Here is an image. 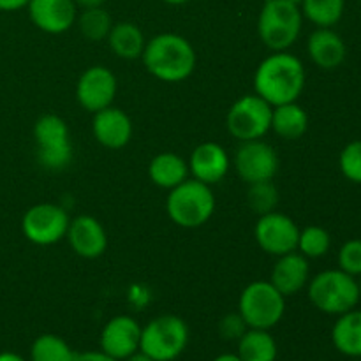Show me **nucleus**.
Instances as JSON below:
<instances>
[{
  "instance_id": "obj_38",
  "label": "nucleus",
  "mask_w": 361,
  "mask_h": 361,
  "mask_svg": "<svg viewBox=\"0 0 361 361\" xmlns=\"http://www.w3.org/2000/svg\"><path fill=\"white\" fill-rule=\"evenodd\" d=\"M214 361H242L236 353H224V355H219Z\"/></svg>"
},
{
  "instance_id": "obj_36",
  "label": "nucleus",
  "mask_w": 361,
  "mask_h": 361,
  "mask_svg": "<svg viewBox=\"0 0 361 361\" xmlns=\"http://www.w3.org/2000/svg\"><path fill=\"white\" fill-rule=\"evenodd\" d=\"M78 7L85 9V7H97V6H104L108 0H74Z\"/></svg>"
},
{
  "instance_id": "obj_21",
  "label": "nucleus",
  "mask_w": 361,
  "mask_h": 361,
  "mask_svg": "<svg viewBox=\"0 0 361 361\" xmlns=\"http://www.w3.org/2000/svg\"><path fill=\"white\" fill-rule=\"evenodd\" d=\"M189 164L185 159L180 157L173 152H164V154L155 155L148 164V176L152 183H155L161 189H175L182 182L189 178Z\"/></svg>"
},
{
  "instance_id": "obj_33",
  "label": "nucleus",
  "mask_w": 361,
  "mask_h": 361,
  "mask_svg": "<svg viewBox=\"0 0 361 361\" xmlns=\"http://www.w3.org/2000/svg\"><path fill=\"white\" fill-rule=\"evenodd\" d=\"M249 330L247 323L243 321V317L240 316V312L228 314L221 319L219 323V331H221V337H224L226 341H238L245 331Z\"/></svg>"
},
{
  "instance_id": "obj_30",
  "label": "nucleus",
  "mask_w": 361,
  "mask_h": 361,
  "mask_svg": "<svg viewBox=\"0 0 361 361\" xmlns=\"http://www.w3.org/2000/svg\"><path fill=\"white\" fill-rule=\"evenodd\" d=\"M281 196H279V189L275 187L274 180H267V182H256L249 183V190H247V203L256 212L257 215L270 214L277 208Z\"/></svg>"
},
{
  "instance_id": "obj_4",
  "label": "nucleus",
  "mask_w": 361,
  "mask_h": 361,
  "mask_svg": "<svg viewBox=\"0 0 361 361\" xmlns=\"http://www.w3.org/2000/svg\"><path fill=\"white\" fill-rule=\"evenodd\" d=\"M307 293L312 305L328 316H341L356 309L361 298L358 279L345 274L341 268L324 270L310 279Z\"/></svg>"
},
{
  "instance_id": "obj_25",
  "label": "nucleus",
  "mask_w": 361,
  "mask_h": 361,
  "mask_svg": "<svg viewBox=\"0 0 361 361\" xmlns=\"http://www.w3.org/2000/svg\"><path fill=\"white\" fill-rule=\"evenodd\" d=\"M238 351L236 355L242 361H275L279 355V348L270 330H256L249 328L238 338Z\"/></svg>"
},
{
  "instance_id": "obj_23",
  "label": "nucleus",
  "mask_w": 361,
  "mask_h": 361,
  "mask_svg": "<svg viewBox=\"0 0 361 361\" xmlns=\"http://www.w3.org/2000/svg\"><path fill=\"white\" fill-rule=\"evenodd\" d=\"M309 129V115L298 102L274 106L271 109V127L279 137L288 141L300 140Z\"/></svg>"
},
{
  "instance_id": "obj_10",
  "label": "nucleus",
  "mask_w": 361,
  "mask_h": 361,
  "mask_svg": "<svg viewBox=\"0 0 361 361\" xmlns=\"http://www.w3.org/2000/svg\"><path fill=\"white\" fill-rule=\"evenodd\" d=\"M71 217L60 204L39 203L28 208L21 219L23 236L34 245H55L66 238Z\"/></svg>"
},
{
  "instance_id": "obj_32",
  "label": "nucleus",
  "mask_w": 361,
  "mask_h": 361,
  "mask_svg": "<svg viewBox=\"0 0 361 361\" xmlns=\"http://www.w3.org/2000/svg\"><path fill=\"white\" fill-rule=\"evenodd\" d=\"M338 268L353 277H361V240H348L338 250Z\"/></svg>"
},
{
  "instance_id": "obj_28",
  "label": "nucleus",
  "mask_w": 361,
  "mask_h": 361,
  "mask_svg": "<svg viewBox=\"0 0 361 361\" xmlns=\"http://www.w3.org/2000/svg\"><path fill=\"white\" fill-rule=\"evenodd\" d=\"M76 353L62 337L53 334L39 335L30 348L32 361H74Z\"/></svg>"
},
{
  "instance_id": "obj_8",
  "label": "nucleus",
  "mask_w": 361,
  "mask_h": 361,
  "mask_svg": "<svg viewBox=\"0 0 361 361\" xmlns=\"http://www.w3.org/2000/svg\"><path fill=\"white\" fill-rule=\"evenodd\" d=\"M35 154L39 164L48 171H62L73 161V143L69 127L59 115L39 116L34 123Z\"/></svg>"
},
{
  "instance_id": "obj_42",
  "label": "nucleus",
  "mask_w": 361,
  "mask_h": 361,
  "mask_svg": "<svg viewBox=\"0 0 361 361\" xmlns=\"http://www.w3.org/2000/svg\"><path fill=\"white\" fill-rule=\"evenodd\" d=\"M358 288H360V293H361V277H358Z\"/></svg>"
},
{
  "instance_id": "obj_18",
  "label": "nucleus",
  "mask_w": 361,
  "mask_h": 361,
  "mask_svg": "<svg viewBox=\"0 0 361 361\" xmlns=\"http://www.w3.org/2000/svg\"><path fill=\"white\" fill-rule=\"evenodd\" d=\"M187 164H189V173L192 175V178L200 180L207 185L221 182L231 168V161H229L226 148L214 141L197 145L190 154Z\"/></svg>"
},
{
  "instance_id": "obj_39",
  "label": "nucleus",
  "mask_w": 361,
  "mask_h": 361,
  "mask_svg": "<svg viewBox=\"0 0 361 361\" xmlns=\"http://www.w3.org/2000/svg\"><path fill=\"white\" fill-rule=\"evenodd\" d=\"M123 361H154V360H152L150 356L145 355V353L137 351V353H134V355H130L129 358H126Z\"/></svg>"
},
{
  "instance_id": "obj_43",
  "label": "nucleus",
  "mask_w": 361,
  "mask_h": 361,
  "mask_svg": "<svg viewBox=\"0 0 361 361\" xmlns=\"http://www.w3.org/2000/svg\"><path fill=\"white\" fill-rule=\"evenodd\" d=\"M358 2H360V4H361V0H358Z\"/></svg>"
},
{
  "instance_id": "obj_40",
  "label": "nucleus",
  "mask_w": 361,
  "mask_h": 361,
  "mask_svg": "<svg viewBox=\"0 0 361 361\" xmlns=\"http://www.w3.org/2000/svg\"><path fill=\"white\" fill-rule=\"evenodd\" d=\"M168 6H183V4H189L190 0H162Z\"/></svg>"
},
{
  "instance_id": "obj_1",
  "label": "nucleus",
  "mask_w": 361,
  "mask_h": 361,
  "mask_svg": "<svg viewBox=\"0 0 361 361\" xmlns=\"http://www.w3.org/2000/svg\"><path fill=\"white\" fill-rule=\"evenodd\" d=\"M307 83L303 62L288 51H274L257 66L254 74V94L270 106L296 102Z\"/></svg>"
},
{
  "instance_id": "obj_12",
  "label": "nucleus",
  "mask_w": 361,
  "mask_h": 361,
  "mask_svg": "<svg viewBox=\"0 0 361 361\" xmlns=\"http://www.w3.org/2000/svg\"><path fill=\"white\" fill-rule=\"evenodd\" d=\"M236 173L249 185L274 180L279 171V155L270 143L263 140L242 141L235 155Z\"/></svg>"
},
{
  "instance_id": "obj_2",
  "label": "nucleus",
  "mask_w": 361,
  "mask_h": 361,
  "mask_svg": "<svg viewBox=\"0 0 361 361\" xmlns=\"http://www.w3.org/2000/svg\"><path fill=\"white\" fill-rule=\"evenodd\" d=\"M141 60L154 78L166 83H180L194 73L197 56L189 39L164 32L147 41Z\"/></svg>"
},
{
  "instance_id": "obj_22",
  "label": "nucleus",
  "mask_w": 361,
  "mask_h": 361,
  "mask_svg": "<svg viewBox=\"0 0 361 361\" xmlns=\"http://www.w3.org/2000/svg\"><path fill=\"white\" fill-rule=\"evenodd\" d=\"M335 349L349 358H361V310L353 309L337 316L331 328Z\"/></svg>"
},
{
  "instance_id": "obj_15",
  "label": "nucleus",
  "mask_w": 361,
  "mask_h": 361,
  "mask_svg": "<svg viewBox=\"0 0 361 361\" xmlns=\"http://www.w3.org/2000/svg\"><path fill=\"white\" fill-rule=\"evenodd\" d=\"M30 21L46 34L59 35L69 30L78 18L74 0H28Z\"/></svg>"
},
{
  "instance_id": "obj_35",
  "label": "nucleus",
  "mask_w": 361,
  "mask_h": 361,
  "mask_svg": "<svg viewBox=\"0 0 361 361\" xmlns=\"http://www.w3.org/2000/svg\"><path fill=\"white\" fill-rule=\"evenodd\" d=\"M28 0H0V11L2 13H14L27 7Z\"/></svg>"
},
{
  "instance_id": "obj_11",
  "label": "nucleus",
  "mask_w": 361,
  "mask_h": 361,
  "mask_svg": "<svg viewBox=\"0 0 361 361\" xmlns=\"http://www.w3.org/2000/svg\"><path fill=\"white\" fill-rule=\"evenodd\" d=\"M257 245L270 256H284L298 247L300 228L289 215L274 210L259 215L254 228Z\"/></svg>"
},
{
  "instance_id": "obj_3",
  "label": "nucleus",
  "mask_w": 361,
  "mask_h": 361,
  "mask_svg": "<svg viewBox=\"0 0 361 361\" xmlns=\"http://www.w3.org/2000/svg\"><path fill=\"white\" fill-rule=\"evenodd\" d=\"M303 14L298 4L264 0L257 16V35L271 51H288L302 34Z\"/></svg>"
},
{
  "instance_id": "obj_20",
  "label": "nucleus",
  "mask_w": 361,
  "mask_h": 361,
  "mask_svg": "<svg viewBox=\"0 0 361 361\" xmlns=\"http://www.w3.org/2000/svg\"><path fill=\"white\" fill-rule=\"evenodd\" d=\"M307 51H309L310 60L324 71H334L341 67L348 55L344 39L334 28H316L309 35Z\"/></svg>"
},
{
  "instance_id": "obj_14",
  "label": "nucleus",
  "mask_w": 361,
  "mask_h": 361,
  "mask_svg": "<svg viewBox=\"0 0 361 361\" xmlns=\"http://www.w3.org/2000/svg\"><path fill=\"white\" fill-rule=\"evenodd\" d=\"M140 342L141 326L130 316L113 317L101 331V351L118 361H123L140 351Z\"/></svg>"
},
{
  "instance_id": "obj_41",
  "label": "nucleus",
  "mask_w": 361,
  "mask_h": 361,
  "mask_svg": "<svg viewBox=\"0 0 361 361\" xmlns=\"http://www.w3.org/2000/svg\"><path fill=\"white\" fill-rule=\"evenodd\" d=\"M288 2H293V4H298V6H300V4H302V2H303V0H288Z\"/></svg>"
},
{
  "instance_id": "obj_26",
  "label": "nucleus",
  "mask_w": 361,
  "mask_h": 361,
  "mask_svg": "<svg viewBox=\"0 0 361 361\" xmlns=\"http://www.w3.org/2000/svg\"><path fill=\"white\" fill-rule=\"evenodd\" d=\"M300 9L317 28H331L344 16L345 0H303Z\"/></svg>"
},
{
  "instance_id": "obj_34",
  "label": "nucleus",
  "mask_w": 361,
  "mask_h": 361,
  "mask_svg": "<svg viewBox=\"0 0 361 361\" xmlns=\"http://www.w3.org/2000/svg\"><path fill=\"white\" fill-rule=\"evenodd\" d=\"M74 361H118V360L111 358V356L106 355L104 351H83V353H76Z\"/></svg>"
},
{
  "instance_id": "obj_19",
  "label": "nucleus",
  "mask_w": 361,
  "mask_h": 361,
  "mask_svg": "<svg viewBox=\"0 0 361 361\" xmlns=\"http://www.w3.org/2000/svg\"><path fill=\"white\" fill-rule=\"evenodd\" d=\"M310 281V267L309 259L305 256L293 250L277 257V263L271 268L270 282L279 293L288 298V296L298 295L303 288H307Z\"/></svg>"
},
{
  "instance_id": "obj_9",
  "label": "nucleus",
  "mask_w": 361,
  "mask_h": 361,
  "mask_svg": "<svg viewBox=\"0 0 361 361\" xmlns=\"http://www.w3.org/2000/svg\"><path fill=\"white\" fill-rule=\"evenodd\" d=\"M271 109L257 94H247L236 99L226 116V126L229 134L242 141L263 140L271 127Z\"/></svg>"
},
{
  "instance_id": "obj_17",
  "label": "nucleus",
  "mask_w": 361,
  "mask_h": 361,
  "mask_svg": "<svg viewBox=\"0 0 361 361\" xmlns=\"http://www.w3.org/2000/svg\"><path fill=\"white\" fill-rule=\"evenodd\" d=\"M92 133L99 145L109 150H120L127 147L133 137V122L123 109L108 106L94 113Z\"/></svg>"
},
{
  "instance_id": "obj_37",
  "label": "nucleus",
  "mask_w": 361,
  "mask_h": 361,
  "mask_svg": "<svg viewBox=\"0 0 361 361\" xmlns=\"http://www.w3.org/2000/svg\"><path fill=\"white\" fill-rule=\"evenodd\" d=\"M0 361H25V358L23 356L18 355V353L4 351V353H0Z\"/></svg>"
},
{
  "instance_id": "obj_13",
  "label": "nucleus",
  "mask_w": 361,
  "mask_h": 361,
  "mask_svg": "<svg viewBox=\"0 0 361 361\" xmlns=\"http://www.w3.org/2000/svg\"><path fill=\"white\" fill-rule=\"evenodd\" d=\"M118 83L116 76L104 66H92L80 76L76 83L78 104L88 113H97L113 106Z\"/></svg>"
},
{
  "instance_id": "obj_29",
  "label": "nucleus",
  "mask_w": 361,
  "mask_h": 361,
  "mask_svg": "<svg viewBox=\"0 0 361 361\" xmlns=\"http://www.w3.org/2000/svg\"><path fill=\"white\" fill-rule=\"evenodd\" d=\"M331 247V236L321 226H307L305 229H300L298 236V250L307 259H317V257L326 256Z\"/></svg>"
},
{
  "instance_id": "obj_24",
  "label": "nucleus",
  "mask_w": 361,
  "mask_h": 361,
  "mask_svg": "<svg viewBox=\"0 0 361 361\" xmlns=\"http://www.w3.org/2000/svg\"><path fill=\"white\" fill-rule=\"evenodd\" d=\"M106 41H108L111 51L123 60L141 59L145 44H147L143 30L130 21L113 23Z\"/></svg>"
},
{
  "instance_id": "obj_7",
  "label": "nucleus",
  "mask_w": 361,
  "mask_h": 361,
  "mask_svg": "<svg viewBox=\"0 0 361 361\" xmlns=\"http://www.w3.org/2000/svg\"><path fill=\"white\" fill-rule=\"evenodd\" d=\"M189 344V326L173 314L152 319L141 328L140 351L154 361H173L185 351Z\"/></svg>"
},
{
  "instance_id": "obj_5",
  "label": "nucleus",
  "mask_w": 361,
  "mask_h": 361,
  "mask_svg": "<svg viewBox=\"0 0 361 361\" xmlns=\"http://www.w3.org/2000/svg\"><path fill=\"white\" fill-rule=\"evenodd\" d=\"M166 212L176 226L196 229L207 224L215 212V196L212 187L196 178H187L169 190Z\"/></svg>"
},
{
  "instance_id": "obj_27",
  "label": "nucleus",
  "mask_w": 361,
  "mask_h": 361,
  "mask_svg": "<svg viewBox=\"0 0 361 361\" xmlns=\"http://www.w3.org/2000/svg\"><path fill=\"white\" fill-rule=\"evenodd\" d=\"M76 23L85 39L99 42L108 37L109 30L113 27V18L104 9V6L85 7L81 14H78Z\"/></svg>"
},
{
  "instance_id": "obj_16",
  "label": "nucleus",
  "mask_w": 361,
  "mask_h": 361,
  "mask_svg": "<svg viewBox=\"0 0 361 361\" xmlns=\"http://www.w3.org/2000/svg\"><path fill=\"white\" fill-rule=\"evenodd\" d=\"M66 238L74 254L85 259H97L108 249L104 226L92 215H78L76 219H71Z\"/></svg>"
},
{
  "instance_id": "obj_31",
  "label": "nucleus",
  "mask_w": 361,
  "mask_h": 361,
  "mask_svg": "<svg viewBox=\"0 0 361 361\" xmlns=\"http://www.w3.org/2000/svg\"><path fill=\"white\" fill-rule=\"evenodd\" d=\"M338 166L349 182L361 185V140L351 141L342 148Z\"/></svg>"
},
{
  "instance_id": "obj_6",
  "label": "nucleus",
  "mask_w": 361,
  "mask_h": 361,
  "mask_svg": "<svg viewBox=\"0 0 361 361\" xmlns=\"http://www.w3.org/2000/svg\"><path fill=\"white\" fill-rule=\"evenodd\" d=\"M238 312L249 328L271 330L286 314V296L270 281H254L242 291Z\"/></svg>"
}]
</instances>
